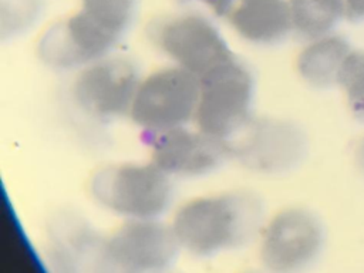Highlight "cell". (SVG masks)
<instances>
[{"label":"cell","mask_w":364,"mask_h":273,"mask_svg":"<svg viewBox=\"0 0 364 273\" xmlns=\"http://www.w3.org/2000/svg\"><path fill=\"white\" fill-rule=\"evenodd\" d=\"M136 11L138 0H81L75 13L41 34L38 58L58 71L82 68L111 54L131 28Z\"/></svg>","instance_id":"obj_1"},{"label":"cell","mask_w":364,"mask_h":273,"mask_svg":"<svg viewBox=\"0 0 364 273\" xmlns=\"http://www.w3.org/2000/svg\"><path fill=\"white\" fill-rule=\"evenodd\" d=\"M171 226L182 250L210 257L260 235L263 203L256 195L242 191L199 196L179 206Z\"/></svg>","instance_id":"obj_2"},{"label":"cell","mask_w":364,"mask_h":273,"mask_svg":"<svg viewBox=\"0 0 364 273\" xmlns=\"http://www.w3.org/2000/svg\"><path fill=\"white\" fill-rule=\"evenodd\" d=\"M90 192L100 206L124 219H161L173 199L172 176L152 161L107 165L92 175Z\"/></svg>","instance_id":"obj_3"},{"label":"cell","mask_w":364,"mask_h":273,"mask_svg":"<svg viewBox=\"0 0 364 273\" xmlns=\"http://www.w3.org/2000/svg\"><path fill=\"white\" fill-rule=\"evenodd\" d=\"M255 90L250 70L236 55L200 75L196 128L229 141L252 119Z\"/></svg>","instance_id":"obj_4"},{"label":"cell","mask_w":364,"mask_h":273,"mask_svg":"<svg viewBox=\"0 0 364 273\" xmlns=\"http://www.w3.org/2000/svg\"><path fill=\"white\" fill-rule=\"evenodd\" d=\"M146 33L151 43L175 65L198 77L235 57L213 21L196 11L156 17Z\"/></svg>","instance_id":"obj_5"},{"label":"cell","mask_w":364,"mask_h":273,"mask_svg":"<svg viewBox=\"0 0 364 273\" xmlns=\"http://www.w3.org/2000/svg\"><path fill=\"white\" fill-rule=\"evenodd\" d=\"M198 98L199 77L173 64L141 78L128 115L145 135L164 132L193 121Z\"/></svg>","instance_id":"obj_6"},{"label":"cell","mask_w":364,"mask_h":273,"mask_svg":"<svg viewBox=\"0 0 364 273\" xmlns=\"http://www.w3.org/2000/svg\"><path fill=\"white\" fill-rule=\"evenodd\" d=\"M179 250L171 225L159 219H125L102 237L98 263L114 272H161L173 264Z\"/></svg>","instance_id":"obj_7"},{"label":"cell","mask_w":364,"mask_h":273,"mask_svg":"<svg viewBox=\"0 0 364 273\" xmlns=\"http://www.w3.org/2000/svg\"><path fill=\"white\" fill-rule=\"evenodd\" d=\"M326 246L321 219L306 208H286L263 223L259 259L270 272L290 273L310 267Z\"/></svg>","instance_id":"obj_8"},{"label":"cell","mask_w":364,"mask_h":273,"mask_svg":"<svg viewBox=\"0 0 364 273\" xmlns=\"http://www.w3.org/2000/svg\"><path fill=\"white\" fill-rule=\"evenodd\" d=\"M232 158L263 173L297 168L307 155L309 141L300 125L282 118H252L229 141Z\"/></svg>","instance_id":"obj_9"},{"label":"cell","mask_w":364,"mask_h":273,"mask_svg":"<svg viewBox=\"0 0 364 273\" xmlns=\"http://www.w3.org/2000/svg\"><path fill=\"white\" fill-rule=\"evenodd\" d=\"M141 77L124 55H105L80 68L73 82L75 104L90 117L112 121L129 114Z\"/></svg>","instance_id":"obj_10"},{"label":"cell","mask_w":364,"mask_h":273,"mask_svg":"<svg viewBox=\"0 0 364 273\" xmlns=\"http://www.w3.org/2000/svg\"><path fill=\"white\" fill-rule=\"evenodd\" d=\"M151 161L169 176L195 178L208 175L232 158L226 139L209 135L188 125L164 132L148 134Z\"/></svg>","instance_id":"obj_11"},{"label":"cell","mask_w":364,"mask_h":273,"mask_svg":"<svg viewBox=\"0 0 364 273\" xmlns=\"http://www.w3.org/2000/svg\"><path fill=\"white\" fill-rule=\"evenodd\" d=\"M220 21L255 46H273L291 33L287 0H202Z\"/></svg>","instance_id":"obj_12"},{"label":"cell","mask_w":364,"mask_h":273,"mask_svg":"<svg viewBox=\"0 0 364 273\" xmlns=\"http://www.w3.org/2000/svg\"><path fill=\"white\" fill-rule=\"evenodd\" d=\"M351 53L350 41L340 34H328L309 44L300 51L296 61L299 75L309 85L326 90L338 85L341 67Z\"/></svg>","instance_id":"obj_13"},{"label":"cell","mask_w":364,"mask_h":273,"mask_svg":"<svg viewBox=\"0 0 364 273\" xmlns=\"http://www.w3.org/2000/svg\"><path fill=\"white\" fill-rule=\"evenodd\" d=\"M291 33L311 41L328 36L346 18L343 0H287Z\"/></svg>","instance_id":"obj_14"},{"label":"cell","mask_w":364,"mask_h":273,"mask_svg":"<svg viewBox=\"0 0 364 273\" xmlns=\"http://www.w3.org/2000/svg\"><path fill=\"white\" fill-rule=\"evenodd\" d=\"M44 0H0L1 38H14L28 31L41 17Z\"/></svg>","instance_id":"obj_15"},{"label":"cell","mask_w":364,"mask_h":273,"mask_svg":"<svg viewBox=\"0 0 364 273\" xmlns=\"http://www.w3.org/2000/svg\"><path fill=\"white\" fill-rule=\"evenodd\" d=\"M338 85L351 115L364 124V50H351L341 67Z\"/></svg>","instance_id":"obj_16"},{"label":"cell","mask_w":364,"mask_h":273,"mask_svg":"<svg viewBox=\"0 0 364 273\" xmlns=\"http://www.w3.org/2000/svg\"><path fill=\"white\" fill-rule=\"evenodd\" d=\"M346 18L351 23L364 21V0H343Z\"/></svg>","instance_id":"obj_17"},{"label":"cell","mask_w":364,"mask_h":273,"mask_svg":"<svg viewBox=\"0 0 364 273\" xmlns=\"http://www.w3.org/2000/svg\"><path fill=\"white\" fill-rule=\"evenodd\" d=\"M354 159L360 169V172L364 175V136L358 141L355 151H354Z\"/></svg>","instance_id":"obj_18"},{"label":"cell","mask_w":364,"mask_h":273,"mask_svg":"<svg viewBox=\"0 0 364 273\" xmlns=\"http://www.w3.org/2000/svg\"><path fill=\"white\" fill-rule=\"evenodd\" d=\"M181 1H191V0H181Z\"/></svg>","instance_id":"obj_19"}]
</instances>
